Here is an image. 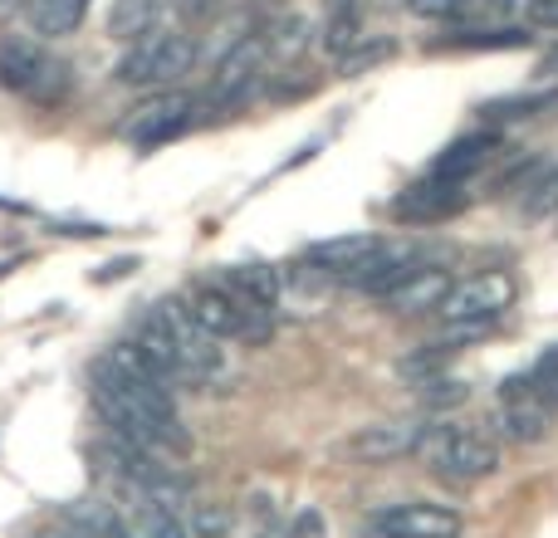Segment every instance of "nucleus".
<instances>
[{"label":"nucleus","instance_id":"7c9ffc66","mask_svg":"<svg viewBox=\"0 0 558 538\" xmlns=\"http://www.w3.org/2000/svg\"><path fill=\"white\" fill-rule=\"evenodd\" d=\"M534 74H539V78H558V39L539 54V69H534Z\"/></svg>","mask_w":558,"mask_h":538},{"label":"nucleus","instance_id":"f3484780","mask_svg":"<svg viewBox=\"0 0 558 538\" xmlns=\"http://www.w3.org/2000/svg\"><path fill=\"white\" fill-rule=\"evenodd\" d=\"M216 279H221L235 298H245V304H255V308H275L279 304V269L275 265H260V260L231 265V269H221Z\"/></svg>","mask_w":558,"mask_h":538},{"label":"nucleus","instance_id":"a878e982","mask_svg":"<svg viewBox=\"0 0 558 538\" xmlns=\"http://www.w3.org/2000/svg\"><path fill=\"white\" fill-rule=\"evenodd\" d=\"M426 387H432V392H426V406H436V412H441V406H461L465 396H471L465 382H441V377H432Z\"/></svg>","mask_w":558,"mask_h":538},{"label":"nucleus","instance_id":"c756f323","mask_svg":"<svg viewBox=\"0 0 558 538\" xmlns=\"http://www.w3.org/2000/svg\"><path fill=\"white\" fill-rule=\"evenodd\" d=\"M54 235H78V241H88V235H104V225H88V221H69V225H54Z\"/></svg>","mask_w":558,"mask_h":538},{"label":"nucleus","instance_id":"f8f14e48","mask_svg":"<svg viewBox=\"0 0 558 538\" xmlns=\"http://www.w3.org/2000/svg\"><path fill=\"white\" fill-rule=\"evenodd\" d=\"M461 206H465V182L426 176V182H416L407 196H397L392 216H402V221H412V225H426V221H446V216H456Z\"/></svg>","mask_w":558,"mask_h":538},{"label":"nucleus","instance_id":"f704fd0d","mask_svg":"<svg viewBox=\"0 0 558 538\" xmlns=\"http://www.w3.org/2000/svg\"><path fill=\"white\" fill-rule=\"evenodd\" d=\"M377 5H402V0H377Z\"/></svg>","mask_w":558,"mask_h":538},{"label":"nucleus","instance_id":"412c9836","mask_svg":"<svg viewBox=\"0 0 558 538\" xmlns=\"http://www.w3.org/2000/svg\"><path fill=\"white\" fill-rule=\"evenodd\" d=\"M363 15H357V10H333V15H328V25H324V49L333 59H348L353 54L357 45H363Z\"/></svg>","mask_w":558,"mask_h":538},{"label":"nucleus","instance_id":"ddd939ff","mask_svg":"<svg viewBox=\"0 0 558 538\" xmlns=\"http://www.w3.org/2000/svg\"><path fill=\"white\" fill-rule=\"evenodd\" d=\"M451 269H436V265H416L412 274L402 279V284L387 294V304H392V314H407V318H416V314H436L441 308V298L451 294Z\"/></svg>","mask_w":558,"mask_h":538},{"label":"nucleus","instance_id":"6e6552de","mask_svg":"<svg viewBox=\"0 0 558 538\" xmlns=\"http://www.w3.org/2000/svg\"><path fill=\"white\" fill-rule=\"evenodd\" d=\"M265 64H270L265 35H241V39H235V45L221 54V64H216L206 103H211V108H235V103H245V98H251V88L260 84Z\"/></svg>","mask_w":558,"mask_h":538},{"label":"nucleus","instance_id":"393cba45","mask_svg":"<svg viewBox=\"0 0 558 538\" xmlns=\"http://www.w3.org/2000/svg\"><path fill=\"white\" fill-rule=\"evenodd\" d=\"M387 54H392V45H387V39H377V45H367V39H363V45H357L348 59H338V64H343V74H363V69L383 64Z\"/></svg>","mask_w":558,"mask_h":538},{"label":"nucleus","instance_id":"9d476101","mask_svg":"<svg viewBox=\"0 0 558 538\" xmlns=\"http://www.w3.org/2000/svg\"><path fill=\"white\" fill-rule=\"evenodd\" d=\"M377 538H461V514L451 504H387L383 514H373Z\"/></svg>","mask_w":558,"mask_h":538},{"label":"nucleus","instance_id":"9b49d317","mask_svg":"<svg viewBox=\"0 0 558 538\" xmlns=\"http://www.w3.org/2000/svg\"><path fill=\"white\" fill-rule=\"evenodd\" d=\"M426 436H432V426H422V421H377L348 436V455L363 465H387V461H402V455L422 451Z\"/></svg>","mask_w":558,"mask_h":538},{"label":"nucleus","instance_id":"6ab92c4d","mask_svg":"<svg viewBox=\"0 0 558 538\" xmlns=\"http://www.w3.org/2000/svg\"><path fill=\"white\" fill-rule=\"evenodd\" d=\"M534 45V25H490V29H461V35L441 39L436 49H530Z\"/></svg>","mask_w":558,"mask_h":538},{"label":"nucleus","instance_id":"4468645a","mask_svg":"<svg viewBox=\"0 0 558 538\" xmlns=\"http://www.w3.org/2000/svg\"><path fill=\"white\" fill-rule=\"evenodd\" d=\"M167 15H172V0H113V10H108V39L137 45L153 29H167Z\"/></svg>","mask_w":558,"mask_h":538},{"label":"nucleus","instance_id":"2f4dec72","mask_svg":"<svg viewBox=\"0 0 558 538\" xmlns=\"http://www.w3.org/2000/svg\"><path fill=\"white\" fill-rule=\"evenodd\" d=\"M133 269H137V260H113V265L98 269L94 279H123V274H133Z\"/></svg>","mask_w":558,"mask_h":538},{"label":"nucleus","instance_id":"c85d7f7f","mask_svg":"<svg viewBox=\"0 0 558 538\" xmlns=\"http://www.w3.org/2000/svg\"><path fill=\"white\" fill-rule=\"evenodd\" d=\"M530 25L558 29V0H530Z\"/></svg>","mask_w":558,"mask_h":538},{"label":"nucleus","instance_id":"423d86ee","mask_svg":"<svg viewBox=\"0 0 558 538\" xmlns=\"http://www.w3.org/2000/svg\"><path fill=\"white\" fill-rule=\"evenodd\" d=\"M426 445H432V461L441 475H451V480H485V475L500 470V451H495L490 436L481 431H465V426H441L436 436H426Z\"/></svg>","mask_w":558,"mask_h":538},{"label":"nucleus","instance_id":"1a4fd4ad","mask_svg":"<svg viewBox=\"0 0 558 538\" xmlns=\"http://www.w3.org/2000/svg\"><path fill=\"white\" fill-rule=\"evenodd\" d=\"M549 421H554V406L539 396V387L530 377H510L500 387V431L510 436L514 445H534L549 436Z\"/></svg>","mask_w":558,"mask_h":538},{"label":"nucleus","instance_id":"72a5a7b5","mask_svg":"<svg viewBox=\"0 0 558 538\" xmlns=\"http://www.w3.org/2000/svg\"><path fill=\"white\" fill-rule=\"evenodd\" d=\"M324 10L333 15V10H357V0H324Z\"/></svg>","mask_w":558,"mask_h":538},{"label":"nucleus","instance_id":"aec40b11","mask_svg":"<svg viewBox=\"0 0 558 538\" xmlns=\"http://www.w3.org/2000/svg\"><path fill=\"white\" fill-rule=\"evenodd\" d=\"M558 108V88H544V94H510V98H490L481 108L490 123H520V118H539Z\"/></svg>","mask_w":558,"mask_h":538},{"label":"nucleus","instance_id":"0eeeda50","mask_svg":"<svg viewBox=\"0 0 558 538\" xmlns=\"http://www.w3.org/2000/svg\"><path fill=\"white\" fill-rule=\"evenodd\" d=\"M192 123H196V98L192 94H157V98L137 103L133 113L123 118V137L133 147H143V152H153V147L182 137Z\"/></svg>","mask_w":558,"mask_h":538},{"label":"nucleus","instance_id":"7ed1b4c3","mask_svg":"<svg viewBox=\"0 0 558 538\" xmlns=\"http://www.w3.org/2000/svg\"><path fill=\"white\" fill-rule=\"evenodd\" d=\"M153 314H157V323H162L167 343H172V353H177V367H182V387L216 382V377H221V367H226L221 338H211L202 323H196L192 308H186V298H162Z\"/></svg>","mask_w":558,"mask_h":538},{"label":"nucleus","instance_id":"f03ea898","mask_svg":"<svg viewBox=\"0 0 558 538\" xmlns=\"http://www.w3.org/2000/svg\"><path fill=\"white\" fill-rule=\"evenodd\" d=\"M192 69H196V39L182 35V29H153L137 45H128L113 78L128 88H172Z\"/></svg>","mask_w":558,"mask_h":538},{"label":"nucleus","instance_id":"a211bd4d","mask_svg":"<svg viewBox=\"0 0 558 538\" xmlns=\"http://www.w3.org/2000/svg\"><path fill=\"white\" fill-rule=\"evenodd\" d=\"M88 0H29V25L45 39H64L84 25Z\"/></svg>","mask_w":558,"mask_h":538},{"label":"nucleus","instance_id":"20e7f679","mask_svg":"<svg viewBox=\"0 0 558 538\" xmlns=\"http://www.w3.org/2000/svg\"><path fill=\"white\" fill-rule=\"evenodd\" d=\"M186 308H192L196 323H202L211 338H221V343L226 338H235V343H265V338L275 333L270 308H255V304H245V298H235L221 279L196 284L192 298H186Z\"/></svg>","mask_w":558,"mask_h":538},{"label":"nucleus","instance_id":"f257e3e1","mask_svg":"<svg viewBox=\"0 0 558 538\" xmlns=\"http://www.w3.org/2000/svg\"><path fill=\"white\" fill-rule=\"evenodd\" d=\"M0 88L20 94L35 108H59L74 88V74L64 59L39 49L35 39H0Z\"/></svg>","mask_w":558,"mask_h":538},{"label":"nucleus","instance_id":"b1692460","mask_svg":"<svg viewBox=\"0 0 558 538\" xmlns=\"http://www.w3.org/2000/svg\"><path fill=\"white\" fill-rule=\"evenodd\" d=\"M554 211H558V167H549L530 186V216H554Z\"/></svg>","mask_w":558,"mask_h":538},{"label":"nucleus","instance_id":"bb28decb","mask_svg":"<svg viewBox=\"0 0 558 538\" xmlns=\"http://www.w3.org/2000/svg\"><path fill=\"white\" fill-rule=\"evenodd\" d=\"M289 538H324V514L318 510H299L289 519Z\"/></svg>","mask_w":558,"mask_h":538},{"label":"nucleus","instance_id":"4be33fe9","mask_svg":"<svg viewBox=\"0 0 558 538\" xmlns=\"http://www.w3.org/2000/svg\"><path fill=\"white\" fill-rule=\"evenodd\" d=\"M260 35H265V49H270V59H294L299 49H304L308 25L299 15H284V20H275L270 29H260Z\"/></svg>","mask_w":558,"mask_h":538},{"label":"nucleus","instance_id":"cd10ccee","mask_svg":"<svg viewBox=\"0 0 558 538\" xmlns=\"http://www.w3.org/2000/svg\"><path fill=\"white\" fill-rule=\"evenodd\" d=\"M407 5H412V15H422V20H441V15H456L465 0H407Z\"/></svg>","mask_w":558,"mask_h":538},{"label":"nucleus","instance_id":"dca6fc26","mask_svg":"<svg viewBox=\"0 0 558 538\" xmlns=\"http://www.w3.org/2000/svg\"><path fill=\"white\" fill-rule=\"evenodd\" d=\"M383 250V241L377 235H367V231H357V235H333V241H318V245H308V269H324V274H338L343 279L353 265H363L367 255H377Z\"/></svg>","mask_w":558,"mask_h":538},{"label":"nucleus","instance_id":"39448f33","mask_svg":"<svg viewBox=\"0 0 558 538\" xmlns=\"http://www.w3.org/2000/svg\"><path fill=\"white\" fill-rule=\"evenodd\" d=\"M510 304H514V274L485 269V274L456 279L436 314H441L446 323H490V318H500Z\"/></svg>","mask_w":558,"mask_h":538},{"label":"nucleus","instance_id":"473e14b6","mask_svg":"<svg viewBox=\"0 0 558 538\" xmlns=\"http://www.w3.org/2000/svg\"><path fill=\"white\" fill-rule=\"evenodd\" d=\"M35 538H94V534H84V529H74V524H54V529H39Z\"/></svg>","mask_w":558,"mask_h":538},{"label":"nucleus","instance_id":"2eb2a0df","mask_svg":"<svg viewBox=\"0 0 558 538\" xmlns=\"http://www.w3.org/2000/svg\"><path fill=\"white\" fill-rule=\"evenodd\" d=\"M495 147H500V137H495V133L456 137V143L432 162V176H441V182H471V176L495 157Z\"/></svg>","mask_w":558,"mask_h":538},{"label":"nucleus","instance_id":"5701e85b","mask_svg":"<svg viewBox=\"0 0 558 538\" xmlns=\"http://www.w3.org/2000/svg\"><path fill=\"white\" fill-rule=\"evenodd\" d=\"M530 382L539 387V396H544V402H549L554 412H558V347H549V353H544L539 363H534Z\"/></svg>","mask_w":558,"mask_h":538}]
</instances>
